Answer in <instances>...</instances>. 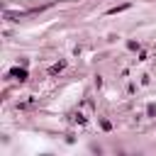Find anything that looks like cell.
Instances as JSON below:
<instances>
[{"instance_id":"1","label":"cell","mask_w":156,"mask_h":156,"mask_svg":"<svg viewBox=\"0 0 156 156\" xmlns=\"http://www.w3.org/2000/svg\"><path fill=\"white\" fill-rule=\"evenodd\" d=\"M10 76H12V78H17V80H27V71H24V68H15Z\"/></svg>"},{"instance_id":"2","label":"cell","mask_w":156,"mask_h":156,"mask_svg":"<svg viewBox=\"0 0 156 156\" xmlns=\"http://www.w3.org/2000/svg\"><path fill=\"white\" fill-rule=\"evenodd\" d=\"M63 66H66V63L61 61V63H56V66H51V68H49V73L54 76V73H58V71H63Z\"/></svg>"},{"instance_id":"3","label":"cell","mask_w":156,"mask_h":156,"mask_svg":"<svg viewBox=\"0 0 156 156\" xmlns=\"http://www.w3.org/2000/svg\"><path fill=\"white\" fill-rule=\"evenodd\" d=\"M127 7H129V5H119V7H112V10H110V15H117V12H122V10H127Z\"/></svg>"}]
</instances>
